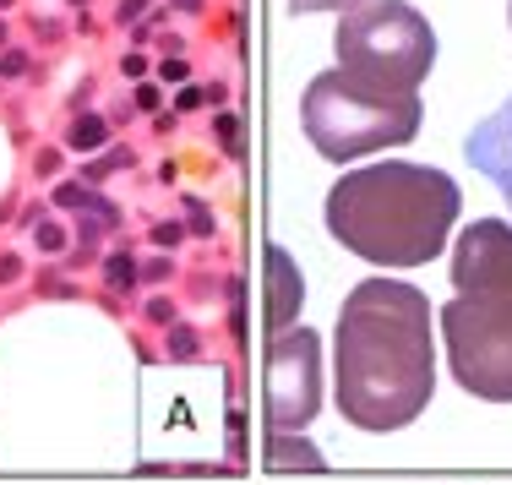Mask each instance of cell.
Returning a JSON list of instances; mask_svg holds the SVG:
<instances>
[{
	"label": "cell",
	"mask_w": 512,
	"mask_h": 485,
	"mask_svg": "<svg viewBox=\"0 0 512 485\" xmlns=\"http://www.w3.org/2000/svg\"><path fill=\"white\" fill-rule=\"evenodd\" d=\"M295 11H355V6H365V0H289Z\"/></svg>",
	"instance_id": "cell-9"
},
{
	"label": "cell",
	"mask_w": 512,
	"mask_h": 485,
	"mask_svg": "<svg viewBox=\"0 0 512 485\" xmlns=\"http://www.w3.org/2000/svg\"><path fill=\"white\" fill-rule=\"evenodd\" d=\"M338 415L387 436L425 415L436 393L431 300L398 278H365L338 311Z\"/></svg>",
	"instance_id": "cell-1"
},
{
	"label": "cell",
	"mask_w": 512,
	"mask_h": 485,
	"mask_svg": "<svg viewBox=\"0 0 512 485\" xmlns=\"http://www.w3.org/2000/svg\"><path fill=\"white\" fill-rule=\"evenodd\" d=\"M463 159L480 169V175L491 180L496 191H502V202L512 208V93H507V104L496 109V115H485L480 126L469 131V142H463Z\"/></svg>",
	"instance_id": "cell-7"
},
{
	"label": "cell",
	"mask_w": 512,
	"mask_h": 485,
	"mask_svg": "<svg viewBox=\"0 0 512 485\" xmlns=\"http://www.w3.org/2000/svg\"><path fill=\"white\" fill-rule=\"evenodd\" d=\"M66 142H71V148H77V153H82V148H99V142H104V126H99V120H77Z\"/></svg>",
	"instance_id": "cell-8"
},
{
	"label": "cell",
	"mask_w": 512,
	"mask_h": 485,
	"mask_svg": "<svg viewBox=\"0 0 512 485\" xmlns=\"http://www.w3.org/2000/svg\"><path fill=\"white\" fill-rule=\"evenodd\" d=\"M316 398H322V366H316V333H284L273 344V366H267V415L278 431L311 426Z\"/></svg>",
	"instance_id": "cell-6"
},
{
	"label": "cell",
	"mask_w": 512,
	"mask_h": 485,
	"mask_svg": "<svg viewBox=\"0 0 512 485\" xmlns=\"http://www.w3.org/2000/svg\"><path fill=\"white\" fill-rule=\"evenodd\" d=\"M300 126H306L311 148L333 164L365 159L376 148L409 142L420 131V93H387L365 88L349 71H322L311 77L306 99H300Z\"/></svg>",
	"instance_id": "cell-4"
},
{
	"label": "cell",
	"mask_w": 512,
	"mask_h": 485,
	"mask_svg": "<svg viewBox=\"0 0 512 485\" xmlns=\"http://www.w3.org/2000/svg\"><path fill=\"white\" fill-rule=\"evenodd\" d=\"M453 289L442 306L447 360L463 393L512 404V224L480 218L453 246Z\"/></svg>",
	"instance_id": "cell-3"
},
{
	"label": "cell",
	"mask_w": 512,
	"mask_h": 485,
	"mask_svg": "<svg viewBox=\"0 0 512 485\" xmlns=\"http://www.w3.org/2000/svg\"><path fill=\"white\" fill-rule=\"evenodd\" d=\"M507 17H512V6H507Z\"/></svg>",
	"instance_id": "cell-10"
},
{
	"label": "cell",
	"mask_w": 512,
	"mask_h": 485,
	"mask_svg": "<svg viewBox=\"0 0 512 485\" xmlns=\"http://www.w3.org/2000/svg\"><path fill=\"white\" fill-rule=\"evenodd\" d=\"M458 180L431 164L349 169L327 191V235L371 268H425L458 224Z\"/></svg>",
	"instance_id": "cell-2"
},
{
	"label": "cell",
	"mask_w": 512,
	"mask_h": 485,
	"mask_svg": "<svg viewBox=\"0 0 512 485\" xmlns=\"http://www.w3.org/2000/svg\"><path fill=\"white\" fill-rule=\"evenodd\" d=\"M333 50L338 71H349L365 88L414 93L425 71L436 66V33L409 0H365V6L344 11Z\"/></svg>",
	"instance_id": "cell-5"
}]
</instances>
